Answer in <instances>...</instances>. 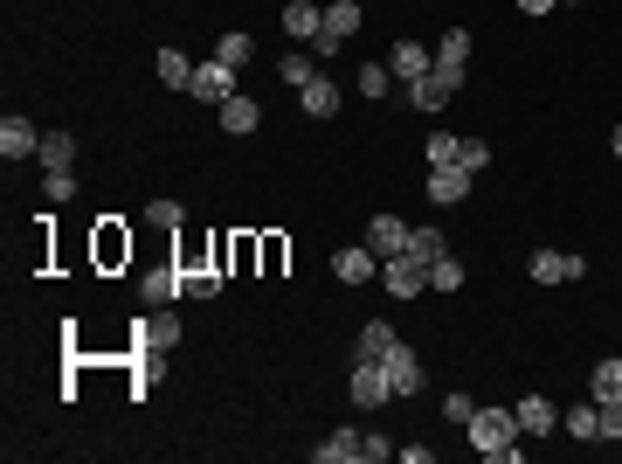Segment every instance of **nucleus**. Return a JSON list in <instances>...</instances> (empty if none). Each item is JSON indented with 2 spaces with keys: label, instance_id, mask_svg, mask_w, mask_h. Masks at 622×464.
Listing matches in <instances>:
<instances>
[{
  "label": "nucleus",
  "instance_id": "5",
  "mask_svg": "<svg viewBox=\"0 0 622 464\" xmlns=\"http://www.w3.org/2000/svg\"><path fill=\"white\" fill-rule=\"evenodd\" d=\"M381 285L394 291V299H422V291H429V264H422V256H388V264H381Z\"/></svg>",
  "mask_w": 622,
  "mask_h": 464
},
{
  "label": "nucleus",
  "instance_id": "31",
  "mask_svg": "<svg viewBox=\"0 0 622 464\" xmlns=\"http://www.w3.org/2000/svg\"><path fill=\"white\" fill-rule=\"evenodd\" d=\"M250 55H256V42H250V35H242V28H229V35H221V42H215V63H229V70H242V63H250Z\"/></svg>",
  "mask_w": 622,
  "mask_h": 464
},
{
  "label": "nucleus",
  "instance_id": "9",
  "mask_svg": "<svg viewBox=\"0 0 622 464\" xmlns=\"http://www.w3.org/2000/svg\"><path fill=\"white\" fill-rule=\"evenodd\" d=\"M131 340H145V347H160V354H174V347H180V312H174V305H153L139 326H131Z\"/></svg>",
  "mask_w": 622,
  "mask_h": 464
},
{
  "label": "nucleus",
  "instance_id": "38",
  "mask_svg": "<svg viewBox=\"0 0 622 464\" xmlns=\"http://www.w3.org/2000/svg\"><path fill=\"white\" fill-rule=\"evenodd\" d=\"M457 166H470V174H484V166H492V146H484V139H464V146H457Z\"/></svg>",
  "mask_w": 622,
  "mask_h": 464
},
{
  "label": "nucleus",
  "instance_id": "15",
  "mask_svg": "<svg viewBox=\"0 0 622 464\" xmlns=\"http://www.w3.org/2000/svg\"><path fill=\"white\" fill-rule=\"evenodd\" d=\"M388 70H394L402 84H415V77H429V70H436V49H422V42H408V35H402V42L388 49Z\"/></svg>",
  "mask_w": 622,
  "mask_h": 464
},
{
  "label": "nucleus",
  "instance_id": "22",
  "mask_svg": "<svg viewBox=\"0 0 622 464\" xmlns=\"http://www.w3.org/2000/svg\"><path fill=\"white\" fill-rule=\"evenodd\" d=\"M297 104H305V118H332V111H339V84L326 77V70H318V77L297 90Z\"/></svg>",
  "mask_w": 622,
  "mask_h": 464
},
{
  "label": "nucleus",
  "instance_id": "42",
  "mask_svg": "<svg viewBox=\"0 0 622 464\" xmlns=\"http://www.w3.org/2000/svg\"><path fill=\"white\" fill-rule=\"evenodd\" d=\"M609 146H615V160H622V125H615V133H609Z\"/></svg>",
  "mask_w": 622,
  "mask_h": 464
},
{
  "label": "nucleus",
  "instance_id": "13",
  "mask_svg": "<svg viewBox=\"0 0 622 464\" xmlns=\"http://www.w3.org/2000/svg\"><path fill=\"white\" fill-rule=\"evenodd\" d=\"M381 367H388V381H394V396H402V402L415 396V388H422V354H415V347H402V340H394Z\"/></svg>",
  "mask_w": 622,
  "mask_h": 464
},
{
  "label": "nucleus",
  "instance_id": "43",
  "mask_svg": "<svg viewBox=\"0 0 622 464\" xmlns=\"http://www.w3.org/2000/svg\"><path fill=\"white\" fill-rule=\"evenodd\" d=\"M568 8H581V0H568Z\"/></svg>",
  "mask_w": 622,
  "mask_h": 464
},
{
  "label": "nucleus",
  "instance_id": "23",
  "mask_svg": "<svg viewBox=\"0 0 622 464\" xmlns=\"http://www.w3.org/2000/svg\"><path fill=\"white\" fill-rule=\"evenodd\" d=\"M318 70H326V63H318V55H312L305 42H297V49L284 55V63H277V77H284V90H305V84L318 77Z\"/></svg>",
  "mask_w": 622,
  "mask_h": 464
},
{
  "label": "nucleus",
  "instance_id": "24",
  "mask_svg": "<svg viewBox=\"0 0 622 464\" xmlns=\"http://www.w3.org/2000/svg\"><path fill=\"white\" fill-rule=\"evenodd\" d=\"M388 347H394V326L388 319H367L360 340H353V361H388Z\"/></svg>",
  "mask_w": 622,
  "mask_h": 464
},
{
  "label": "nucleus",
  "instance_id": "29",
  "mask_svg": "<svg viewBox=\"0 0 622 464\" xmlns=\"http://www.w3.org/2000/svg\"><path fill=\"white\" fill-rule=\"evenodd\" d=\"M35 160H42V174H55V166L77 160V139H69V133H42V153H35Z\"/></svg>",
  "mask_w": 622,
  "mask_h": 464
},
{
  "label": "nucleus",
  "instance_id": "2",
  "mask_svg": "<svg viewBox=\"0 0 622 464\" xmlns=\"http://www.w3.org/2000/svg\"><path fill=\"white\" fill-rule=\"evenodd\" d=\"M360 22H367L360 0H332V8H326V28H318V42H312V55H318V63H326V55H339L353 35H360Z\"/></svg>",
  "mask_w": 622,
  "mask_h": 464
},
{
  "label": "nucleus",
  "instance_id": "10",
  "mask_svg": "<svg viewBox=\"0 0 622 464\" xmlns=\"http://www.w3.org/2000/svg\"><path fill=\"white\" fill-rule=\"evenodd\" d=\"M332 277H339V285H367V277H381V256H373L367 243H346V250H332Z\"/></svg>",
  "mask_w": 622,
  "mask_h": 464
},
{
  "label": "nucleus",
  "instance_id": "32",
  "mask_svg": "<svg viewBox=\"0 0 622 464\" xmlns=\"http://www.w3.org/2000/svg\"><path fill=\"white\" fill-rule=\"evenodd\" d=\"M588 396H595V402H601V396H622V361H615V354H609V361H595Z\"/></svg>",
  "mask_w": 622,
  "mask_h": 464
},
{
  "label": "nucleus",
  "instance_id": "35",
  "mask_svg": "<svg viewBox=\"0 0 622 464\" xmlns=\"http://www.w3.org/2000/svg\"><path fill=\"white\" fill-rule=\"evenodd\" d=\"M457 146H464L457 133H429V146H422V160H429V166H457Z\"/></svg>",
  "mask_w": 622,
  "mask_h": 464
},
{
  "label": "nucleus",
  "instance_id": "30",
  "mask_svg": "<svg viewBox=\"0 0 622 464\" xmlns=\"http://www.w3.org/2000/svg\"><path fill=\"white\" fill-rule=\"evenodd\" d=\"M42 201H49V209L77 201V166H55V174H42Z\"/></svg>",
  "mask_w": 622,
  "mask_h": 464
},
{
  "label": "nucleus",
  "instance_id": "36",
  "mask_svg": "<svg viewBox=\"0 0 622 464\" xmlns=\"http://www.w3.org/2000/svg\"><path fill=\"white\" fill-rule=\"evenodd\" d=\"M145 222H153V229H166V236H174V229H180L187 215H180V201H166V195H160V201H145Z\"/></svg>",
  "mask_w": 622,
  "mask_h": 464
},
{
  "label": "nucleus",
  "instance_id": "41",
  "mask_svg": "<svg viewBox=\"0 0 622 464\" xmlns=\"http://www.w3.org/2000/svg\"><path fill=\"white\" fill-rule=\"evenodd\" d=\"M560 8V0H519V14H533V22H540V14H554Z\"/></svg>",
  "mask_w": 622,
  "mask_h": 464
},
{
  "label": "nucleus",
  "instance_id": "6",
  "mask_svg": "<svg viewBox=\"0 0 622 464\" xmlns=\"http://www.w3.org/2000/svg\"><path fill=\"white\" fill-rule=\"evenodd\" d=\"M470 188H478L470 166H429V201H436V209H464Z\"/></svg>",
  "mask_w": 622,
  "mask_h": 464
},
{
  "label": "nucleus",
  "instance_id": "37",
  "mask_svg": "<svg viewBox=\"0 0 622 464\" xmlns=\"http://www.w3.org/2000/svg\"><path fill=\"white\" fill-rule=\"evenodd\" d=\"M601 443H622V396H601Z\"/></svg>",
  "mask_w": 622,
  "mask_h": 464
},
{
  "label": "nucleus",
  "instance_id": "28",
  "mask_svg": "<svg viewBox=\"0 0 622 464\" xmlns=\"http://www.w3.org/2000/svg\"><path fill=\"white\" fill-rule=\"evenodd\" d=\"M568 437H574V443H595V437H601V410H595V396L568 410Z\"/></svg>",
  "mask_w": 622,
  "mask_h": 464
},
{
  "label": "nucleus",
  "instance_id": "12",
  "mask_svg": "<svg viewBox=\"0 0 622 464\" xmlns=\"http://www.w3.org/2000/svg\"><path fill=\"white\" fill-rule=\"evenodd\" d=\"M139 299H145V305H180V299H187V277H180V264L145 271V277H139Z\"/></svg>",
  "mask_w": 622,
  "mask_h": 464
},
{
  "label": "nucleus",
  "instance_id": "17",
  "mask_svg": "<svg viewBox=\"0 0 622 464\" xmlns=\"http://www.w3.org/2000/svg\"><path fill=\"white\" fill-rule=\"evenodd\" d=\"M215 118H221V133H229V139H250L256 125H263V104H256V98H242V90H236L229 104H215Z\"/></svg>",
  "mask_w": 622,
  "mask_h": 464
},
{
  "label": "nucleus",
  "instance_id": "25",
  "mask_svg": "<svg viewBox=\"0 0 622 464\" xmlns=\"http://www.w3.org/2000/svg\"><path fill=\"white\" fill-rule=\"evenodd\" d=\"M153 70H160V84H166V90H187V84H194V55H180V49H160V55H153Z\"/></svg>",
  "mask_w": 622,
  "mask_h": 464
},
{
  "label": "nucleus",
  "instance_id": "26",
  "mask_svg": "<svg viewBox=\"0 0 622 464\" xmlns=\"http://www.w3.org/2000/svg\"><path fill=\"white\" fill-rule=\"evenodd\" d=\"M443 250H449V243H443V229H436V222H415V229H408V256H422V264H436Z\"/></svg>",
  "mask_w": 622,
  "mask_h": 464
},
{
  "label": "nucleus",
  "instance_id": "3",
  "mask_svg": "<svg viewBox=\"0 0 622 464\" xmlns=\"http://www.w3.org/2000/svg\"><path fill=\"white\" fill-rule=\"evenodd\" d=\"M346 396L360 402V410H388V402H394V381H388V367H381V361H353V375H346Z\"/></svg>",
  "mask_w": 622,
  "mask_h": 464
},
{
  "label": "nucleus",
  "instance_id": "21",
  "mask_svg": "<svg viewBox=\"0 0 622 464\" xmlns=\"http://www.w3.org/2000/svg\"><path fill=\"white\" fill-rule=\"evenodd\" d=\"M402 90H408V111H443L449 98H457V90H449L436 70H429V77H415V84H402Z\"/></svg>",
  "mask_w": 622,
  "mask_h": 464
},
{
  "label": "nucleus",
  "instance_id": "39",
  "mask_svg": "<svg viewBox=\"0 0 622 464\" xmlns=\"http://www.w3.org/2000/svg\"><path fill=\"white\" fill-rule=\"evenodd\" d=\"M284 256H291L284 236H263V277H277V271H284Z\"/></svg>",
  "mask_w": 622,
  "mask_h": 464
},
{
  "label": "nucleus",
  "instance_id": "7",
  "mask_svg": "<svg viewBox=\"0 0 622 464\" xmlns=\"http://www.w3.org/2000/svg\"><path fill=\"white\" fill-rule=\"evenodd\" d=\"M187 98H201V104H229V98H236V70L207 55V63H194V84H187Z\"/></svg>",
  "mask_w": 622,
  "mask_h": 464
},
{
  "label": "nucleus",
  "instance_id": "27",
  "mask_svg": "<svg viewBox=\"0 0 622 464\" xmlns=\"http://www.w3.org/2000/svg\"><path fill=\"white\" fill-rule=\"evenodd\" d=\"M525 277H533V285H568V256H560V250H533Z\"/></svg>",
  "mask_w": 622,
  "mask_h": 464
},
{
  "label": "nucleus",
  "instance_id": "8",
  "mask_svg": "<svg viewBox=\"0 0 622 464\" xmlns=\"http://www.w3.org/2000/svg\"><path fill=\"white\" fill-rule=\"evenodd\" d=\"M436 77L449 90H464V77H470V28H449L443 42H436Z\"/></svg>",
  "mask_w": 622,
  "mask_h": 464
},
{
  "label": "nucleus",
  "instance_id": "1",
  "mask_svg": "<svg viewBox=\"0 0 622 464\" xmlns=\"http://www.w3.org/2000/svg\"><path fill=\"white\" fill-rule=\"evenodd\" d=\"M464 437H470V451L478 457H492V464H519V451H525V430H519V416L512 410H478L464 423Z\"/></svg>",
  "mask_w": 622,
  "mask_h": 464
},
{
  "label": "nucleus",
  "instance_id": "18",
  "mask_svg": "<svg viewBox=\"0 0 622 464\" xmlns=\"http://www.w3.org/2000/svg\"><path fill=\"white\" fill-rule=\"evenodd\" d=\"M90 256H98V271H118L125 256H131V236L118 229V215H104V222H98V243H90Z\"/></svg>",
  "mask_w": 622,
  "mask_h": 464
},
{
  "label": "nucleus",
  "instance_id": "33",
  "mask_svg": "<svg viewBox=\"0 0 622 464\" xmlns=\"http://www.w3.org/2000/svg\"><path fill=\"white\" fill-rule=\"evenodd\" d=\"M429 291H464V264H457V256H436V264H429Z\"/></svg>",
  "mask_w": 622,
  "mask_h": 464
},
{
  "label": "nucleus",
  "instance_id": "34",
  "mask_svg": "<svg viewBox=\"0 0 622 464\" xmlns=\"http://www.w3.org/2000/svg\"><path fill=\"white\" fill-rule=\"evenodd\" d=\"M470 416H478V396H470V388H449V396H443V423H457V430H464Z\"/></svg>",
  "mask_w": 622,
  "mask_h": 464
},
{
  "label": "nucleus",
  "instance_id": "14",
  "mask_svg": "<svg viewBox=\"0 0 622 464\" xmlns=\"http://www.w3.org/2000/svg\"><path fill=\"white\" fill-rule=\"evenodd\" d=\"M512 416H519V430H525V437H554V430H560L554 396H519V402H512Z\"/></svg>",
  "mask_w": 622,
  "mask_h": 464
},
{
  "label": "nucleus",
  "instance_id": "4",
  "mask_svg": "<svg viewBox=\"0 0 622 464\" xmlns=\"http://www.w3.org/2000/svg\"><path fill=\"white\" fill-rule=\"evenodd\" d=\"M408 229H415V222H402V215H367V229H360V243L373 250V256H381V264H388V256H402L408 250Z\"/></svg>",
  "mask_w": 622,
  "mask_h": 464
},
{
  "label": "nucleus",
  "instance_id": "19",
  "mask_svg": "<svg viewBox=\"0 0 622 464\" xmlns=\"http://www.w3.org/2000/svg\"><path fill=\"white\" fill-rule=\"evenodd\" d=\"M360 451H367V430H332L312 457L318 464H360Z\"/></svg>",
  "mask_w": 622,
  "mask_h": 464
},
{
  "label": "nucleus",
  "instance_id": "16",
  "mask_svg": "<svg viewBox=\"0 0 622 464\" xmlns=\"http://www.w3.org/2000/svg\"><path fill=\"white\" fill-rule=\"evenodd\" d=\"M318 28H326V8H318V0H284V35L291 42H318Z\"/></svg>",
  "mask_w": 622,
  "mask_h": 464
},
{
  "label": "nucleus",
  "instance_id": "40",
  "mask_svg": "<svg viewBox=\"0 0 622 464\" xmlns=\"http://www.w3.org/2000/svg\"><path fill=\"white\" fill-rule=\"evenodd\" d=\"M394 457V437H381V430H367V451H360V464H388Z\"/></svg>",
  "mask_w": 622,
  "mask_h": 464
},
{
  "label": "nucleus",
  "instance_id": "11",
  "mask_svg": "<svg viewBox=\"0 0 622 464\" xmlns=\"http://www.w3.org/2000/svg\"><path fill=\"white\" fill-rule=\"evenodd\" d=\"M0 153H8V160H35V153H42V133H35V118L8 111V118H0Z\"/></svg>",
  "mask_w": 622,
  "mask_h": 464
},
{
  "label": "nucleus",
  "instance_id": "20",
  "mask_svg": "<svg viewBox=\"0 0 622 464\" xmlns=\"http://www.w3.org/2000/svg\"><path fill=\"white\" fill-rule=\"evenodd\" d=\"M353 90H360L367 104H381L388 90H394V70H388V55H373V63H360V70H353Z\"/></svg>",
  "mask_w": 622,
  "mask_h": 464
}]
</instances>
